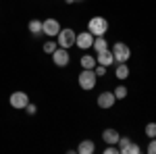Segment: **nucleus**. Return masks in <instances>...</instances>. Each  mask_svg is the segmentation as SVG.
I'll return each mask as SVG.
<instances>
[{"mask_svg":"<svg viewBox=\"0 0 156 154\" xmlns=\"http://www.w3.org/2000/svg\"><path fill=\"white\" fill-rule=\"evenodd\" d=\"M140 152H142V148H140L135 142H129V146L123 150V154H140Z\"/></svg>","mask_w":156,"mask_h":154,"instance_id":"a211bd4d","label":"nucleus"},{"mask_svg":"<svg viewBox=\"0 0 156 154\" xmlns=\"http://www.w3.org/2000/svg\"><path fill=\"white\" fill-rule=\"evenodd\" d=\"M96 60L98 65H104V67H110L112 63H115V56H112V50H102V52H98L96 54Z\"/></svg>","mask_w":156,"mask_h":154,"instance_id":"9d476101","label":"nucleus"},{"mask_svg":"<svg viewBox=\"0 0 156 154\" xmlns=\"http://www.w3.org/2000/svg\"><path fill=\"white\" fill-rule=\"evenodd\" d=\"M96 79H98V75L94 73V69H83V71L79 73V77H77V83H79V88H81V90L90 92V90H94Z\"/></svg>","mask_w":156,"mask_h":154,"instance_id":"f257e3e1","label":"nucleus"},{"mask_svg":"<svg viewBox=\"0 0 156 154\" xmlns=\"http://www.w3.org/2000/svg\"><path fill=\"white\" fill-rule=\"evenodd\" d=\"M58 31H60V23L56 19H46V21H42V34H46L48 38L58 36Z\"/></svg>","mask_w":156,"mask_h":154,"instance_id":"0eeeda50","label":"nucleus"},{"mask_svg":"<svg viewBox=\"0 0 156 154\" xmlns=\"http://www.w3.org/2000/svg\"><path fill=\"white\" fill-rule=\"evenodd\" d=\"M92 44H94V36L90 31H81V34H77V38H75V46L81 48V50L92 48Z\"/></svg>","mask_w":156,"mask_h":154,"instance_id":"6e6552de","label":"nucleus"},{"mask_svg":"<svg viewBox=\"0 0 156 154\" xmlns=\"http://www.w3.org/2000/svg\"><path fill=\"white\" fill-rule=\"evenodd\" d=\"M25 110H27V115H36V113H37V106H36V104H31V102H29V104L25 106Z\"/></svg>","mask_w":156,"mask_h":154,"instance_id":"5701e85b","label":"nucleus"},{"mask_svg":"<svg viewBox=\"0 0 156 154\" xmlns=\"http://www.w3.org/2000/svg\"><path fill=\"white\" fill-rule=\"evenodd\" d=\"M56 38H58V40H56V42H58V46L69 50L71 46H75V38H77V34L73 31L71 27H67V29H62V27H60V31H58V36H56Z\"/></svg>","mask_w":156,"mask_h":154,"instance_id":"7ed1b4c3","label":"nucleus"},{"mask_svg":"<svg viewBox=\"0 0 156 154\" xmlns=\"http://www.w3.org/2000/svg\"><path fill=\"white\" fill-rule=\"evenodd\" d=\"M119 138H121L119 131L112 129V127H108V129L102 131V140H104L106 144H117V142H119Z\"/></svg>","mask_w":156,"mask_h":154,"instance_id":"9b49d317","label":"nucleus"},{"mask_svg":"<svg viewBox=\"0 0 156 154\" xmlns=\"http://www.w3.org/2000/svg\"><path fill=\"white\" fill-rule=\"evenodd\" d=\"M27 29H29V34H34V36H40V34H42V21H37V19H31V21L27 23Z\"/></svg>","mask_w":156,"mask_h":154,"instance_id":"4468645a","label":"nucleus"},{"mask_svg":"<svg viewBox=\"0 0 156 154\" xmlns=\"http://www.w3.org/2000/svg\"><path fill=\"white\" fill-rule=\"evenodd\" d=\"M112 56H115V63H127L129 56H131V50H129L127 44L117 42V44L112 46Z\"/></svg>","mask_w":156,"mask_h":154,"instance_id":"20e7f679","label":"nucleus"},{"mask_svg":"<svg viewBox=\"0 0 156 154\" xmlns=\"http://www.w3.org/2000/svg\"><path fill=\"white\" fill-rule=\"evenodd\" d=\"M148 154H156V138H150V144H148Z\"/></svg>","mask_w":156,"mask_h":154,"instance_id":"4be33fe9","label":"nucleus"},{"mask_svg":"<svg viewBox=\"0 0 156 154\" xmlns=\"http://www.w3.org/2000/svg\"><path fill=\"white\" fill-rule=\"evenodd\" d=\"M50 56H52V60H54V65H56V67H67V65H69V60H71L69 50H67V48H60V46L56 48Z\"/></svg>","mask_w":156,"mask_h":154,"instance_id":"423d86ee","label":"nucleus"},{"mask_svg":"<svg viewBox=\"0 0 156 154\" xmlns=\"http://www.w3.org/2000/svg\"><path fill=\"white\" fill-rule=\"evenodd\" d=\"M92 46L96 48V52H102V50H106V48H108V44H106V40H104V36H96Z\"/></svg>","mask_w":156,"mask_h":154,"instance_id":"dca6fc26","label":"nucleus"},{"mask_svg":"<svg viewBox=\"0 0 156 154\" xmlns=\"http://www.w3.org/2000/svg\"><path fill=\"white\" fill-rule=\"evenodd\" d=\"M112 94H115L117 100H123V98H127V88H125V85H117Z\"/></svg>","mask_w":156,"mask_h":154,"instance_id":"f3484780","label":"nucleus"},{"mask_svg":"<svg viewBox=\"0 0 156 154\" xmlns=\"http://www.w3.org/2000/svg\"><path fill=\"white\" fill-rule=\"evenodd\" d=\"M144 131H146V135H148V138H156V123H148Z\"/></svg>","mask_w":156,"mask_h":154,"instance_id":"aec40b11","label":"nucleus"},{"mask_svg":"<svg viewBox=\"0 0 156 154\" xmlns=\"http://www.w3.org/2000/svg\"><path fill=\"white\" fill-rule=\"evenodd\" d=\"M115 75H117V79H127V77H129V67H127L125 63H119Z\"/></svg>","mask_w":156,"mask_h":154,"instance_id":"2eb2a0df","label":"nucleus"},{"mask_svg":"<svg viewBox=\"0 0 156 154\" xmlns=\"http://www.w3.org/2000/svg\"><path fill=\"white\" fill-rule=\"evenodd\" d=\"M98 106L100 108H104V110H106V108H112L115 106V102H117V98H115V94H112V92H102V94L98 96Z\"/></svg>","mask_w":156,"mask_h":154,"instance_id":"1a4fd4ad","label":"nucleus"},{"mask_svg":"<svg viewBox=\"0 0 156 154\" xmlns=\"http://www.w3.org/2000/svg\"><path fill=\"white\" fill-rule=\"evenodd\" d=\"M119 152V146L117 144H108L106 148H104V154H117Z\"/></svg>","mask_w":156,"mask_h":154,"instance_id":"412c9836","label":"nucleus"},{"mask_svg":"<svg viewBox=\"0 0 156 154\" xmlns=\"http://www.w3.org/2000/svg\"><path fill=\"white\" fill-rule=\"evenodd\" d=\"M56 48H58V42H54V40H48V42L44 44V52H46V54H52Z\"/></svg>","mask_w":156,"mask_h":154,"instance_id":"6ab92c4d","label":"nucleus"},{"mask_svg":"<svg viewBox=\"0 0 156 154\" xmlns=\"http://www.w3.org/2000/svg\"><path fill=\"white\" fill-rule=\"evenodd\" d=\"M79 63H81V67H83V69H94V67H96V65H98L96 56H90V54H83Z\"/></svg>","mask_w":156,"mask_h":154,"instance_id":"ddd939ff","label":"nucleus"},{"mask_svg":"<svg viewBox=\"0 0 156 154\" xmlns=\"http://www.w3.org/2000/svg\"><path fill=\"white\" fill-rule=\"evenodd\" d=\"M75 2H81V0H67V4H75Z\"/></svg>","mask_w":156,"mask_h":154,"instance_id":"b1692460","label":"nucleus"},{"mask_svg":"<svg viewBox=\"0 0 156 154\" xmlns=\"http://www.w3.org/2000/svg\"><path fill=\"white\" fill-rule=\"evenodd\" d=\"M9 102H11L12 108H17V110H23L27 104H29V96L25 94V92H12L11 98H9Z\"/></svg>","mask_w":156,"mask_h":154,"instance_id":"39448f33","label":"nucleus"},{"mask_svg":"<svg viewBox=\"0 0 156 154\" xmlns=\"http://www.w3.org/2000/svg\"><path fill=\"white\" fill-rule=\"evenodd\" d=\"M94 150H96V144L92 142V140H83V142L77 146V152L79 154H92Z\"/></svg>","mask_w":156,"mask_h":154,"instance_id":"f8f14e48","label":"nucleus"},{"mask_svg":"<svg viewBox=\"0 0 156 154\" xmlns=\"http://www.w3.org/2000/svg\"><path fill=\"white\" fill-rule=\"evenodd\" d=\"M87 31L92 34V36H104L108 31V21L104 17H92L90 19V23H87Z\"/></svg>","mask_w":156,"mask_h":154,"instance_id":"f03ea898","label":"nucleus"}]
</instances>
